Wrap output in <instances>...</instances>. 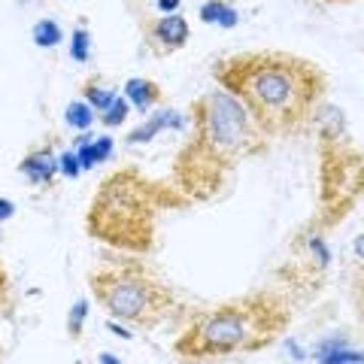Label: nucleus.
Masks as SVG:
<instances>
[{
  "mask_svg": "<svg viewBox=\"0 0 364 364\" xmlns=\"http://www.w3.org/2000/svg\"><path fill=\"white\" fill-rule=\"evenodd\" d=\"M213 79L240 100L264 136L304 131L328 88V76L313 61L273 49L228 55L213 64Z\"/></svg>",
  "mask_w": 364,
  "mask_h": 364,
  "instance_id": "nucleus-1",
  "label": "nucleus"
},
{
  "mask_svg": "<svg viewBox=\"0 0 364 364\" xmlns=\"http://www.w3.org/2000/svg\"><path fill=\"white\" fill-rule=\"evenodd\" d=\"M191 124H195V134L179 152L176 170L186 188L200 198L210 195L240 158L264 152V134L255 128L240 100L222 88L207 91L195 100Z\"/></svg>",
  "mask_w": 364,
  "mask_h": 364,
  "instance_id": "nucleus-2",
  "label": "nucleus"
},
{
  "mask_svg": "<svg viewBox=\"0 0 364 364\" xmlns=\"http://www.w3.org/2000/svg\"><path fill=\"white\" fill-rule=\"evenodd\" d=\"M286 318V310L267 294L231 301L203 313L176 340V352L182 358H215L243 349H261L277 337Z\"/></svg>",
  "mask_w": 364,
  "mask_h": 364,
  "instance_id": "nucleus-3",
  "label": "nucleus"
},
{
  "mask_svg": "<svg viewBox=\"0 0 364 364\" xmlns=\"http://www.w3.org/2000/svg\"><path fill=\"white\" fill-rule=\"evenodd\" d=\"M91 291L112 318L140 328L158 325L173 306V294L164 279L136 258L107 261L100 270L91 273Z\"/></svg>",
  "mask_w": 364,
  "mask_h": 364,
  "instance_id": "nucleus-4",
  "label": "nucleus"
},
{
  "mask_svg": "<svg viewBox=\"0 0 364 364\" xmlns=\"http://www.w3.org/2000/svg\"><path fill=\"white\" fill-rule=\"evenodd\" d=\"M143 37L152 46V52L164 58V55H173L188 43L191 31H188V21L182 16H164V18L143 21Z\"/></svg>",
  "mask_w": 364,
  "mask_h": 364,
  "instance_id": "nucleus-5",
  "label": "nucleus"
},
{
  "mask_svg": "<svg viewBox=\"0 0 364 364\" xmlns=\"http://www.w3.org/2000/svg\"><path fill=\"white\" fill-rule=\"evenodd\" d=\"M18 170L28 182H33V186H49L55 179V173H58V158H55L52 146H43V149L31 152L25 161L18 164Z\"/></svg>",
  "mask_w": 364,
  "mask_h": 364,
  "instance_id": "nucleus-6",
  "label": "nucleus"
},
{
  "mask_svg": "<svg viewBox=\"0 0 364 364\" xmlns=\"http://www.w3.org/2000/svg\"><path fill=\"white\" fill-rule=\"evenodd\" d=\"M124 97H128V104H134L140 112H146L161 100V88H158L152 79H128V82H124Z\"/></svg>",
  "mask_w": 364,
  "mask_h": 364,
  "instance_id": "nucleus-7",
  "label": "nucleus"
},
{
  "mask_svg": "<svg viewBox=\"0 0 364 364\" xmlns=\"http://www.w3.org/2000/svg\"><path fill=\"white\" fill-rule=\"evenodd\" d=\"M164 128H182V116H176L173 109H161L158 116H152L149 122L143 124V128H136L131 136H128V143H149L155 134H161Z\"/></svg>",
  "mask_w": 364,
  "mask_h": 364,
  "instance_id": "nucleus-8",
  "label": "nucleus"
},
{
  "mask_svg": "<svg viewBox=\"0 0 364 364\" xmlns=\"http://www.w3.org/2000/svg\"><path fill=\"white\" fill-rule=\"evenodd\" d=\"M112 152V136H100V140H79L76 146V158H79V167L82 170H91L95 164H100L104 158H109Z\"/></svg>",
  "mask_w": 364,
  "mask_h": 364,
  "instance_id": "nucleus-9",
  "label": "nucleus"
},
{
  "mask_svg": "<svg viewBox=\"0 0 364 364\" xmlns=\"http://www.w3.org/2000/svg\"><path fill=\"white\" fill-rule=\"evenodd\" d=\"M200 21L203 25H219L228 31L237 25V9L231 4H225V0H207L200 6Z\"/></svg>",
  "mask_w": 364,
  "mask_h": 364,
  "instance_id": "nucleus-10",
  "label": "nucleus"
},
{
  "mask_svg": "<svg viewBox=\"0 0 364 364\" xmlns=\"http://www.w3.org/2000/svg\"><path fill=\"white\" fill-rule=\"evenodd\" d=\"M31 33H33V43H37L40 49H55V46L61 43V37H64L61 25L58 21H52V18H40Z\"/></svg>",
  "mask_w": 364,
  "mask_h": 364,
  "instance_id": "nucleus-11",
  "label": "nucleus"
},
{
  "mask_svg": "<svg viewBox=\"0 0 364 364\" xmlns=\"http://www.w3.org/2000/svg\"><path fill=\"white\" fill-rule=\"evenodd\" d=\"M64 119H67V124H70V128H76V131H88V128H91V122H95V112H91V107L85 104V100H73V104L67 107Z\"/></svg>",
  "mask_w": 364,
  "mask_h": 364,
  "instance_id": "nucleus-12",
  "label": "nucleus"
},
{
  "mask_svg": "<svg viewBox=\"0 0 364 364\" xmlns=\"http://www.w3.org/2000/svg\"><path fill=\"white\" fill-rule=\"evenodd\" d=\"M70 55H73V61H79V64H85L91 58V33H88V28H76L73 31V37H70Z\"/></svg>",
  "mask_w": 364,
  "mask_h": 364,
  "instance_id": "nucleus-13",
  "label": "nucleus"
},
{
  "mask_svg": "<svg viewBox=\"0 0 364 364\" xmlns=\"http://www.w3.org/2000/svg\"><path fill=\"white\" fill-rule=\"evenodd\" d=\"M116 100L112 88H100V85H88L85 88V104L91 109H109V104Z\"/></svg>",
  "mask_w": 364,
  "mask_h": 364,
  "instance_id": "nucleus-14",
  "label": "nucleus"
},
{
  "mask_svg": "<svg viewBox=\"0 0 364 364\" xmlns=\"http://www.w3.org/2000/svg\"><path fill=\"white\" fill-rule=\"evenodd\" d=\"M128 112H131L128 100L116 97L109 104V109H104V124H107V128H119V124H124V119H128Z\"/></svg>",
  "mask_w": 364,
  "mask_h": 364,
  "instance_id": "nucleus-15",
  "label": "nucleus"
},
{
  "mask_svg": "<svg viewBox=\"0 0 364 364\" xmlns=\"http://www.w3.org/2000/svg\"><path fill=\"white\" fill-rule=\"evenodd\" d=\"M318 364H364L361 352H352V349H340V352H322L318 355Z\"/></svg>",
  "mask_w": 364,
  "mask_h": 364,
  "instance_id": "nucleus-16",
  "label": "nucleus"
},
{
  "mask_svg": "<svg viewBox=\"0 0 364 364\" xmlns=\"http://www.w3.org/2000/svg\"><path fill=\"white\" fill-rule=\"evenodd\" d=\"M85 318H88V304H85V301H76V304H73V310H70V316H67V328H70V334H73V337H79Z\"/></svg>",
  "mask_w": 364,
  "mask_h": 364,
  "instance_id": "nucleus-17",
  "label": "nucleus"
},
{
  "mask_svg": "<svg viewBox=\"0 0 364 364\" xmlns=\"http://www.w3.org/2000/svg\"><path fill=\"white\" fill-rule=\"evenodd\" d=\"M58 170H61L67 179H76V176H79V170H82V167H79L76 152H64V155L58 158Z\"/></svg>",
  "mask_w": 364,
  "mask_h": 364,
  "instance_id": "nucleus-18",
  "label": "nucleus"
},
{
  "mask_svg": "<svg viewBox=\"0 0 364 364\" xmlns=\"http://www.w3.org/2000/svg\"><path fill=\"white\" fill-rule=\"evenodd\" d=\"M13 215H16V207H13V200L0 198V225H4L6 219H13Z\"/></svg>",
  "mask_w": 364,
  "mask_h": 364,
  "instance_id": "nucleus-19",
  "label": "nucleus"
},
{
  "mask_svg": "<svg viewBox=\"0 0 364 364\" xmlns=\"http://www.w3.org/2000/svg\"><path fill=\"white\" fill-rule=\"evenodd\" d=\"M158 9H164V13H176L179 9V0H155Z\"/></svg>",
  "mask_w": 364,
  "mask_h": 364,
  "instance_id": "nucleus-20",
  "label": "nucleus"
},
{
  "mask_svg": "<svg viewBox=\"0 0 364 364\" xmlns=\"http://www.w3.org/2000/svg\"><path fill=\"white\" fill-rule=\"evenodd\" d=\"M6 270H4V264H0V304H4V298H6Z\"/></svg>",
  "mask_w": 364,
  "mask_h": 364,
  "instance_id": "nucleus-21",
  "label": "nucleus"
},
{
  "mask_svg": "<svg viewBox=\"0 0 364 364\" xmlns=\"http://www.w3.org/2000/svg\"><path fill=\"white\" fill-rule=\"evenodd\" d=\"M355 255H358V261L364 264V234H358V240H355Z\"/></svg>",
  "mask_w": 364,
  "mask_h": 364,
  "instance_id": "nucleus-22",
  "label": "nucleus"
},
{
  "mask_svg": "<svg viewBox=\"0 0 364 364\" xmlns=\"http://www.w3.org/2000/svg\"><path fill=\"white\" fill-rule=\"evenodd\" d=\"M100 364H122L116 355H109V352H104V355H100Z\"/></svg>",
  "mask_w": 364,
  "mask_h": 364,
  "instance_id": "nucleus-23",
  "label": "nucleus"
}]
</instances>
